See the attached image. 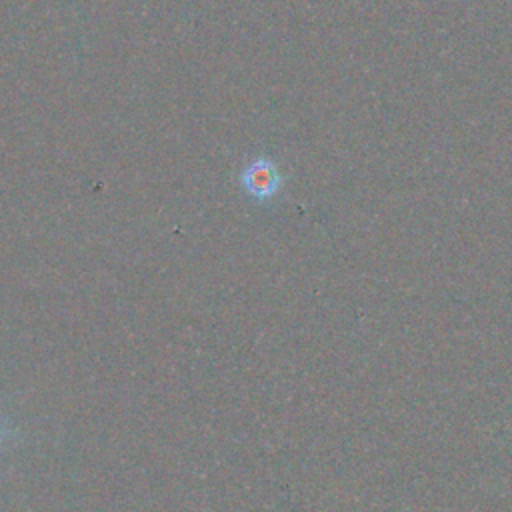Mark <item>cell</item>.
Wrapping results in <instances>:
<instances>
[{
    "mask_svg": "<svg viewBox=\"0 0 512 512\" xmlns=\"http://www.w3.org/2000/svg\"><path fill=\"white\" fill-rule=\"evenodd\" d=\"M2 436H6V430H4V428H2V424H0V438H2Z\"/></svg>",
    "mask_w": 512,
    "mask_h": 512,
    "instance_id": "2",
    "label": "cell"
},
{
    "mask_svg": "<svg viewBox=\"0 0 512 512\" xmlns=\"http://www.w3.org/2000/svg\"><path fill=\"white\" fill-rule=\"evenodd\" d=\"M242 190L256 202L272 200L284 186V176L278 164L268 156H256L244 164L238 174Z\"/></svg>",
    "mask_w": 512,
    "mask_h": 512,
    "instance_id": "1",
    "label": "cell"
}]
</instances>
